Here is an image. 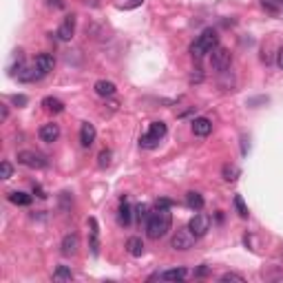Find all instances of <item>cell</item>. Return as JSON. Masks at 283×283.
Instances as JSON below:
<instances>
[{"label":"cell","mask_w":283,"mask_h":283,"mask_svg":"<svg viewBox=\"0 0 283 283\" xmlns=\"http://www.w3.org/2000/svg\"><path fill=\"white\" fill-rule=\"evenodd\" d=\"M11 175H13V166H11V164H9V162H2V164H0V177H2V179H9Z\"/></svg>","instance_id":"83f0119b"},{"label":"cell","mask_w":283,"mask_h":283,"mask_svg":"<svg viewBox=\"0 0 283 283\" xmlns=\"http://www.w3.org/2000/svg\"><path fill=\"white\" fill-rule=\"evenodd\" d=\"M195 235L190 233V228H177V233L173 235L171 239V248L173 250H190L192 246H195Z\"/></svg>","instance_id":"5b68a950"},{"label":"cell","mask_w":283,"mask_h":283,"mask_svg":"<svg viewBox=\"0 0 283 283\" xmlns=\"http://www.w3.org/2000/svg\"><path fill=\"white\" fill-rule=\"evenodd\" d=\"M173 226V215L168 208H157L155 212H150L148 219H146V235L148 239L157 241V239L166 237V233Z\"/></svg>","instance_id":"6da1fadb"},{"label":"cell","mask_w":283,"mask_h":283,"mask_svg":"<svg viewBox=\"0 0 283 283\" xmlns=\"http://www.w3.org/2000/svg\"><path fill=\"white\" fill-rule=\"evenodd\" d=\"M34 195H38V197H40V199H45V190H42V188L40 186H34Z\"/></svg>","instance_id":"d590c367"},{"label":"cell","mask_w":283,"mask_h":283,"mask_svg":"<svg viewBox=\"0 0 283 283\" xmlns=\"http://www.w3.org/2000/svg\"><path fill=\"white\" fill-rule=\"evenodd\" d=\"M73 279V272L69 266H58L53 272V281H71Z\"/></svg>","instance_id":"603a6c76"},{"label":"cell","mask_w":283,"mask_h":283,"mask_svg":"<svg viewBox=\"0 0 283 283\" xmlns=\"http://www.w3.org/2000/svg\"><path fill=\"white\" fill-rule=\"evenodd\" d=\"M135 215H138L140 221H146V219H148V206H146V204H140L138 208H135Z\"/></svg>","instance_id":"f1b7e54d"},{"label":"cell","mask_w":283,"mask_h":283,"mask_svg":"<svg viewBox=\"0 0 283 283\" xmlns=\"http://www.w3.org/2000/svg\"><path fill=\"white\" fill-rule=\"evenodd\" d=\"M208 272H210V270H208V266H201L199 270L195 272V277H206V275H208Z\"/></svg>","instance_id":"d6a6232c"},{"label":"cell","mask_w":283,"mask_h":283,"mask_svg":"<svg viewBox=\"0 0 283 283\" xmlns=\"http://www.w3.org/2000/svg\"><path fill=\"white\" fill-rule=\"evenodd\" d=\"M42 106H45V111H49V113H62L64 111V102L58 100V97H51V95L42 100Z\"/></svg>","instance_id":"ac0fdd59"},{"label":"cell","mask_w":283,"mask_h":283,"mask_svg":"<svg viewBox=\"0 0 283 283\" xmlns=\"http://www.w3.org/2000/svg\"><path fill=\"white\" fill-rule=\"evenodd\" d=\"M281 2H283V0H281Z\"/></svg>","instance_id":"74e56055"},{"label":"cell","mask_w":283,"mask_h":283,"mask_svg":"<svg viewBox=\"0 0 283 283\" xmlns=\"http://www.w3.org/2000/svg\"><path fill=\"white\" fill-rule=\"evenodd\" d=\"M73 34H75V16H67L58 29V38L60 40H71Z\"/></svg>","instance_id":"5bb4252c"},{"label":"cell","mask_w":283,"mask_h":283,"mask_svg":"<svg viewBox=\"0 0 283 283\" xmlns=\"http://www.w3.org/2000/svg\"><path fill=\"white\" fill-rule=\"evenodd\" d=\"M166 124L164 122H153V124L148 126V133L146 135H142L140 138V146L142 148H157L159 146V142H162V138L166 135Z\"/></svg>","instance_id":"3957f363"},{"label":"cell","mask_w":283,"mask_h":283,"mask_svg":"<svg viewBox=\"0 0 283 283\" xmlns=\"http://www.w3.org/2000/svg\"><path fill=\"white\" fill-rule=\"evenodd\" d=\"M210 64L217 73H226V71L230 69V64H233V53H230L226 47H217V49L212 51Z\"/></svg>","instance_id":"277c9868"},{"label":"cell","mask_w":283,"mask_h":283,"mask_svg":"<svg viewBox=\"0 0 283 283\" xmlns=\"http://www.w3.org/2000/svg\"><path fill=\"white\" fill-rule=\"evenodd\" d=\"M9 201L16 204V206H29L31 204V195L20 192V190H13V192H9Z\"/></svg>","instance_id":"44dd1931"},{"label":"cell","mask_w":283,"mask_h":283,"mask_svg":"<svg viewBox=\"0 0 283 283\" xmlns=\"http://www.w3.org/2000/svg\"><path fill=\"white\" fill-rule=\"evenodd\" d=\"M11 102H13V104H16L18 108H20V106H25L29 100H27V95H11Z\"/></svg>","instance_id":"4dcf8cb0"},{"label":"cell","mask_w":283,"mask_h":283,"mask_svg":"<svg viewBox=\"0 0 283 283\" xmlns=\"http://www.w3.org/2000/svg\"><path fill=\"white\" fill-rule=\"evenodd\" d=\"M221 283H230V281H237V283H243L246 279H243V275H237V272H226V275L219 277Z\"/></svg>","instance_id":"484cf974"},{"label":"cell","mask_w":283,"mask_h":283,"mask_svg":"<svg viewBox=\"0 0 283 283\" xmlns=\"http://www.w3.org/2000/svg\"><path fill=\"white\" fill-rule=\"evenodd\" d=\"M126 252H129L131 257H142V254H144V241H142L140 237H131L129 241H126Z\"/></svg>","instance_id":"e0dca14e"},{"label":"cell","mask_w":283,"mask_h":283,"mask_svg":"<svg viewBox=\"0 0 283 283\" xmlns=\"http://www.w3.org/2000/svg\"><path fill=\"white\" fill-rule=\"evenodd\" d=\"M261 7L266 9V11H270V13H277V11H281L283 9V2L281 0H261Z\"/></svg>","instance_id":"d4e9b609"},{"label":"cell","mask_w":283,"mask_h":283,"mask_svg":"<svg viewBox=\"0 0 283 283\" xmlns=\"http://www.w3.org/2000/svg\"><path fill=\"white\" fill-rule=\"evenodd\" d=\"M18 164H22V166H27V168H45L47 157L36 153V150H20V153H18Z\"/></svg>","instance_id":"8992f818"},{"label":"cell","mask_w":283,"mask_h":283,"mask_svg":"<svg viewBox=\"0 0 283 283\" xmlns=\"http://www.w3.org/2000/svg\"><path fill=\"white\" fill-rule=\"evenodd\" d=\"M78 248H80V237L75 233L67 235V237L62 239V243H60V250H62L64 257H73V254L78 252Z\"/></svg>","instance_id":"7c38bea8"},{"label":"cell","mask_w":283,"mask_h":283,"mask_svg":"<svg viewBox=\"0 0 283 283\" xmlns=\"http://www.w3.org/2000/svg\"><path fill=\"white\" fill-rule=\"evenodd\" d=\"M49 7H55V9H62V0H49Z\"/></svg>","instance_id":"e575fe53"},{"label":"cell","mask_w":283,"mask_h":283,"mask_svg":"<svg viewBox=\"0 0 283 283\" xmlns=\"http://www.w3.org/2000/svg\"><path fill=\"white\" fill-rule=\"evenodd\" d=\"M97 133H95V126L89 124V122H84L82 126H80V144L84 146V148H89V146H93V142H95Z\"/></svg>","instance_id":"4fadbf2b"},{"label":"cell","mask_w":283,"mask_h":283,"mask_svg":"<svg viewBox=\"0 0 283 283\" xmlns=\"http://www.w3.org/2000/svg\"><path fill=\"white\" fill-rule=\"evenodd\" d=\"M281 252H283V248H281Z\"/></svg>","instance_id":"8d00e7d4"},{"label":"cell","mask_w":283,"mask_h":283,"mask_svg":"<svg viewBox=\"0 0 283 283\" xmlns=\"http://www.w3.org/2000/svg\"><path fill=\"white\" fill-rule=\"evenodd\" d=\"M131 206L126 204V197H122V201H120V210H117V219H120V224L122 226H129L131 224Z\"/></svg>","instance_id":"d6986e66"},{"label":"cell","mask_w":283,"mask_h":283,"mask_svg":"<svg viewBox=\"0 0 283 283\" xmlns=\"http://www.w3.org/2000/svg\"><path fill=\"white\" fill-rule=\"evenodd\" d=\"M186 206L192 210H201L204 208V197L199 192H186Z\"/></svg>","instance_id":"ffe728a7"},{"label":"cell","mask_w":283,"mask_h":283,"mask_svg":"<svg viewBox=\"0 0 283 283\" xmlns=\"http://www.w3.org/2000/svg\"><path fill=\"white\" fill-rule=\"evenodd\" d=\"M221 175H224V179L226 182H235L239 175H241V171H239L235 164H226L224 168H221Z\"/></svg>","instance_id":"7402d4cb"},{"label":"cell","mask_w":283,"mask_h":283,"mask_svg":"<svg viewBox=\"0 0 283 283\" xmlns=\"http://www.w3.org/2000/svg\"><path fill=\"white\" fill-rule=\"evenodd\" d=\"M192 133H195L197 138H208L212 133V122L208 117H195V120H192Z\"/></svg>","instance_id":"30bf717a"},{"label":"cell","mask_w":283,"mask_h":283,"mask_svg":"<svg viewBox=\"0 0 283 283\" xmlns=\"http://www.w3.org/2000/svg\"><path fill=\"white\" fill-rule=\"evenodd\" d=\"M155 208H168V210H171L173 208V201L166 199V197H162V199L155 201Z\"/></svg>","instance_id":"f546056e"},{"label":"cell","mask_w":283,"mask_h":283,"mask_svg":"<svg viewBox=\"0 0 283 283\" xmlns=\"http://www.w3.org/2000/svg\"><path fill=\"white\" fill-rule=\"evenodd\" d=\"M188 228H190V233L195 235L197 239L204 237V235L210 230V217L206 215V212H197V215L188 221Z\"/></svg>","instance_id":"52a82bcc"},{"label":"cell","mask_w":283,"mask_h":283,"mask_svg":"<svg viewBox=\"0 0 283 283\" xmlns=\"http://www.w3.org/2000/svg\"><path fill=\"white\" fill-rule=\"evenodd\" d=\"M233 204H235V210L239 212V217H243V219H246V217L250 215V212H248V206H246V201H243L241 195H235Z\"/></svg>","instance_id":"cb8c5ba5"},{"label":"cell","mask_w":283,"mask_h":283,"mask_svg":"<svg viewBox=\"0 0 283 283\" xmlns=\"http://www.w3.org/2000/svg\"><path fill=\"white\" fill-rule=\"evenodd\" d=\"M36 69L40 71L42 75H47V73H51V71L55 69V58L51 53H40V55H36Z\"/></svg>","instance_id":"8fae6325"},{"label":"cell","mask_w":283,"mask_h":283,"mask_svg":"<svg viewBox=\"0 0 283 283\" xmlns=\"http://www.w3.org/2000/svg\"><path fill=\"white\" fill-rule=\"evenodd\" d=\"M93 89H95V93L100 97H113L115 95V91H117V87L111 82V80H97Z\"/></svg>","instance_id":"9a60e30c"},{"label":"cell","mask_w":283,"mask_h":283,"mask_svg":"<svg viewBox=\"0 0 283 283\" xmlns=\"http://www.w3.org/2000/svg\"><path fill=\"white\" fill-rule=\"evenodd\" d=\"M217 47H219V36H217V31L215 29H206L204 34L190 45V53L195 55V58H204V55L212 53Z\"/></svg>","instance_id":"7a4b0ae2"},{"label":"cell","mask_w":283,"mask_h":283,"mask_svg":"<svg viewBox=\"0 0 283 283\" xmlns=\"http://www.w3.org/2000/svg\"><path fill=\"white\" fill-rule=\"evenodd\" d=\"M277 67L283 71V49H279V53H277Z\"/></svg>","instance_id":"836d02e7"},{"label":"cell","mask_w":283,"mask_h":283,"mask_svg":"<svg viewBox=\"0 0 283 283\" xmlns=\"http://www.w3.org/2000/svg\"><path fill=\"white\" fill-rule=\"evenodd\" d=\"M111 157H113V153H111L108 148H104V150L100 153V157H97V159H100V162H97V166H100V168L111 166Z\"/></svg>","instance_id":"4316f807"},{"label":"cell","mask_w":283,"mask_h":283,"mask_svg":"<svg viewBox=\"0 0 283 283\" xmlns=\"http://www.w3.org/2000/svg\"><path fill=\"white\" fill-rule=\"evenodd\" d=\"M18 80L20 82H36V80H40V78H45V75L40 73V71L36 69V64H34V69H27V67H22L20 71H18Z\"/></svg>","instance_id":"2e32d148"},{"label":"cell","mask_w":283,"mask_h":283,"mask_svg":"<svg viewBox=\"0 0 283 283\" xmlns=\"http://www.w3.org/2000/svg\"><path fill=\"white\" fill-rule=\"evenodd\" d=\"M38 135H40L42 142H47V144H53V142H58V138H60V126L55 124V122L42 124L40 131H38Z\"/></svg>","instance_id":"9c48e42d"},{"label":"cell","mask_w":283,"mask_h":283,"mask_svg":"<svg viewBox=\"0 0 283 283\" xmlns=\"http://www.w3.org/2000/svg\"><path fill=\"white\" fill-rule=\"evenodd\" d=\"M188 277V272L184 268H173V270H164V272H155V275L148 277V281H184Z\"/></svg>","instance_id":"ba28073f"},{"label":"cell","mask_w":283,"mask_h":283,"mask_svg":"<svg viewBox=\"0 0 283 283\" xmlns=\"http://www.w3.org/2000/svg\"><path fill=\"white\" fill-rule=\"evenodd\" d=\"M0 117H2V122L9 117V108H7V104H0Z\"/></svg>","instance_id":"1f68e13d"}]
</instances>
